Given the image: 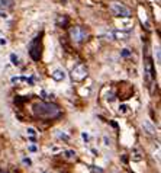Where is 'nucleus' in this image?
<instances>
[{
	"label": "nucleus",
	"instance_id": "nucleus-1",
	"mask_svg": "<svg viewBox=\"0 0 161 173\" xmlns=\"http://www.w3.org/2000/svg\"><path fill=\"white\" fill-rule=\"evenodd\" d=\"M32 111L35 117L44 119H52L61 115V109L51 102H36V103H33Z\"/></svg>",
	"mask_w": 161,
	"mask_h": 173
},
{
	"label": "nucleus",
	"instance_id": "nucleus-2",
	"mask_svg": "<svg viewBox=\"0 0 161 173\" xmlns=\"http://www.w3.org/2000/svg\"><path fill=\"white\" fill-rule=\"evenodd\" d=\"M110 10L115 16H120V18H129L131 16L129 7H126L123 3H119V1H112L110 3Z\"/></svg>",
	"mask_w": 161,
	"mask_h": 173
},
{
	"label": "nucleus",
	"instance_id": "nucleus-3",
	"mask_svg": "<svg viewBox=\"0 0 161 173\" xmlns=\"http://www.w3.org/2000/svg\"><path fill=\"white\" fill-rule=\"evenodd\" d=\"M70 36L75 42H83L87 38V31L84 28H81V26H73L70 29Z\"/></svg>",
	"mask_w": 161,
	"mask_h": 173
},
{
	"label": "nucleus",
	"instance_id": "nucleus-4",
	"mask_svg": "<svg viewBox=\"0 0 161 173\" xmlns=\"http://www.w3.org/2000/svg\"><path fill=\"white\" fill-rule=\"evenodd\" d=\"M87 76V68L84 64H77L73 68V77L75 80H83Z\"/></svg>",
	"mask_w": 161,
	"mask_h": 173
},
{
	"label": "nucleus",
	"instance_id": "nucleus-5",
	"mask_svg": "<svg viewBox=\"0 0 161 173\" xmlns=\"http://www.w3.org/2000/svg\"><path fill=\"white\" fill-rule=\"evenodd\" d=\"M144 73H145V76L148 80H152L154 79V68H152V63H151V60H145V63H144Z\"/></svg>",
	"mask_w": 161,
	"mask_h": 173
},
{
	"label": "nucleus",
	"instance_id": "nucleus-6",
	"mask_svg": "<svg viewBox=\"0 0 161 173\" xmlns=\"http://www.w3.org/2000/svg\"><path fill=\"white\" fill-rule=\"evenodd\" d=\"M107 36H110L109 39H128L129 33L125 31H113V32H109Z\"/></svg>",
	"mask_w": 161,
	"mask_h": 173
},
{
	"label": "nucleus",
	"instance_id": "nucleus-7",
	"mask_svg": "<svg viewBox=\"0 0 161 173\" xmlns=\"http://www.w3.org/2000/svg\"><path fill=\"white\" fill-rule=\"evenodd\" d=\"M51 77H52L55 82H63V80H65L67 74H65V71L63 68H55L52 73H51Z\"/></svg>",
	"mask_w": 161,
	"mask_h": 173
},
{
	"label": "nucleus",
	"instance_id": "nucleus-8",
	"mask_svg": "<svg viewBox=\"0 0 161 173\" xmlns=\"http://www.w3.org/2000/svg\"><path fill=\"white\" fill-rule=\"evenodd\" d=\"M132 25H134V22L131 21L129 18H125V19H120V21L116 22V26L120 28V29H129Z\"/></svg>",
	"mask_w": 161,
	"mask_h": 173
},
{
	"label": "nucleus",
	"instance_id": "nucleus-9",
	"mask_svg": "<svg viewBox=\"0 0 161 173\" xmlns=\"http://www.w3.org/2000/svg\"><path fill=\"white\" fill-rule=\"evenodd\" d=\"M131 157H132V160H135V162H141V160L144 159V154L141 151V148H132Z\"/></svg>",
	"mask_w": 161,
	"mask_h": 173
},
{
	"label": "nucleus",
	"instance_id": "nucleus-10",
	"mask_svg": "<svg viewBox=\"0 0 161 173\" xmlns=\"http://www.w3.org/2000/svg\"><path fill=\"white\" fill-rule=\"evenodd\" d=\"M63 157L67 159V160H70V162H73V160H75V157H77V153H75L74 150H64V151H63Z\"/></svg>",
	"mask_w": 161,
	"mask_h": 173
},
{
	"label": "nucleus",
	"instance_id": "nucleus-11",
	"mask_svg": "<svg viewBox=\"0 0 161 173\" xmlns=\"http://www.w3.org/2000/svg\"><path fill=\"white\" fill-rule=\"evenodd\" d=\"M142 128L147 131L148 134H151V135H152V134H155V127L151 124L150 121H144V124H142Z\"/></svg>",
	"mask_w": 161,
	"mask_h": 173
},
{
	"label": "nucleus",
	"instance_id": "nucleus-12",
	"mask_svg": "<svg viewBox=\"0 0 161 173\" xmlns=\"http://www.w3.org/2000/svg\"><path fill=\"white\" fill-rule=\"evenodd\" d=\"M118 111H119V114H120V115H128L129 112H131V108H129L128 103H120Z\"/></svg>",
	"mask_w": 161,
	"mask_h": 173
},
{
	"label": "nucleus",
	"instance_id": "nucleus-13",
	"mask_svg": "<svg viewBox=\"0 0 161 173\" xmlns=\"http://www.w3.org/2000/svg\"><path fill=\"white\" fill-rule=\"evenodd\" d=\"M12 85H19V83H26V76H13L10 79Z\"/></svg>",
	"mask_w": 161,
	"mask_h": 173
},
{
	"label": "nucleus",
	"instance_id": "nucleus-14",
	"mask_svg": "<svg viewBox=\"0 0 161 173\" xmlns=\"http://www.w3.org/2000/svg\"><path fill=\"white\" fill-rule=\"evenodd\" d=\"M41 96H42L44 99H49V100H51V99L55 97V95H54L52 92L49 93V92H47V90H41Z\"/></svg>",
	"mask_w": 161,
	"mask_h": 173
},
{
	"label": "nucleus",
	"instance_id": "nucleus-15",
	"mask_svg": "<svg viewBox=\"0 0 161 173\" xmlns=\"http://www.w3.org/2000/svg\"><path fill=\"white\" fill-rule=\"evenodd\" d=\"M10 63L13 65H19V64H21V63H19V57L15 54V53H12V54H10Z\"/></svg>",
	"mask_w": 161,
	"mask_h": 173
},
{
	"label": "nucleus",
	"instance_id": "nucleus-16",
	"mask_svg": "<svg viewBox=\"0 0 161 173\" xmlns=\"http://www.w3.org/2000/svg\"><path fill=\"white\" fill-rule=\"evenodd\" d=\"M58 138H61V140H64V141H68V140H70V135H68V134H65L64 131H63V132L60 131V132H58Z\"/></svg>",
	"mask_w": 161,
	"mask_h": 173
},
{
	"label": "nucleus",
	"instance_id": "nucleus-17",
	"mask_svg": "<svg viewBox=\"0 0 161 173\" xmlns=\"http://www.w3.org/2000/svg\"><path fill=\"white\" fill-rule=\"evenodd\" d=\"M0 18H1V19H7V18H9V13L4 10V9H0Z\"/></svg>",
	"mask_w": 161,
	"mask_h": 173
},
{
	"label": "nucleus",
	"instance_id": "nucleus-18",
	"mask_svg": "<svg viewBox=\"0 0 161 173\" xmlns=\"http://www.w3.org/2000/svg\"><path fill=\"white\" fill-rule=\"evenodd\" d=\"M26 132H28V135H31V137H35V134H36V130H35V128H32V127H29V128L26 130Z\"/></svg>",
	"mask_w": 161,
	"mask_h": 173
},
{
	"label": "nucleus",
	"instance_id": "nucleus-19",
	"mask_svg": "<svg viewBox=\"0 0 161 173\" xmlns=\"http://www.w3.org/2000/svg\"><path fill=\"white\" fill-rule=\"evenodd\" d=\"M154 54H155V57H157V63H160L161 55H160V48H158V47H155V51H154Z\"/></svg>",
	"mask_w": 161,
	"mask_h": 173
},
{
	"label": "nucleus",
	"instance_id": "nucleus-20",
	"mask_svg": "<svg viewBox=\"0 0 161 173\" xmlns=\"http://www.w3.org/2000/svg\"><path fill=\"white\" fill-rule=\"evenodd\" d=\"M120 55H122V57H129V55H131V51H129L128 48H123V50L120 51Z\"/></svg>",
	"mask_w": 161,
	"mask_h": 173
},
{
	"label": "nucleus",
	"instance_id": "nucleus-21",
	"mask_svg": "<svg viewBox=\"0 0 161 173\" xmlns=\"http://www.w3.org/2000/svg\"><path fill=\"white\" fill-rule=\"evenodd\" d=\"M23 164H28V166H32V160L31 159H28V157H23Z\"/></svg>",
	"mask_w": 161,
	"mask_h": 173
},
{
	"label": "nucleus",
	"instance_id": "nucleus-22",
	"mask_svg": "<svg viewBox=\"0 0 161 173\" xmlns=\"http://www.w3.org/2000/svg\"><path fill=\"white\" fill-rule=\"evenodd\" d=\"M0 45H1V47H6V45H7V39L1 36V38H0Z\"/></svg>",
	"mask_w": 161,
	"mask_h": 173
},
{
	"label": "nucleus",
	"instance_id": "nucleus-23",
	"mask_svg": "<svg viewBox=\"0 0 161 173\" xmlns=\"http://www.w3.org/2000/svg\"><path fill=\"white\" fill-rule=\"evenodd\" d=\"M81 137H83V140L84 141H89V138H90V135H89L87 132H81Z\"/></svg>",
	"mask_w": 161,
	"mask_h": 173
},
{
	"label": "nucleus",
	"instance_id": "nucleus-24",
	"mask_svg": "<svg viewBox=\"0 0 161 173\" xmlns=\"http://www.w3.org/2000/svg\"><path fill=\"white\" fill-rule=\"evenodd\" d=\"M28 150H29V151H32V153H35L36 150H38V148H36L35 146H29V147H28Z\"/></svg>",
	"mask_w": 161,
	"mask_h": 173
},
{
	"label": "nucleus",
	"instance_id": "nucleus-25",
	"mask_svg": "<svg viewBox=\"0 0 161 173\" xmlns=\"http://www.w3.org/2000/svg\"><path fill=\"white\" fill-rule=\"evenodd\" d=\"M109 144H110V143H109V141H107V138L105 137V146H109Z\"/></svg>",
	"mask_w": 161,
	"mask_h": 173
},
{
	"label": "nucleus",
	"instance_id": "nucleus-26",
	"mask_svg": "<svg viewBox=\"0 0 161 173\" xmlns=\"http://www.w3.org/2000/svg\"><path fill=\"white\" fill-rule=\"evenodd\" d=\"M0 173H7V172H0Z\"/></svg>",
	"mask_w": 161,
	"mask_h": 173
},
{
	"label": "nucleus",
	"instance_id": "nucleus-27",
	"mask_svg": "<svg viewBox=\"0 0 161 173\" xmlns=\"http://www.w3.org/2000/svg\"><path fill=\"white\" fill-rule=\"evenodd\" d=\"M44 173H45V172H44Z\"/></svg>",
	"mask_w": 161,
	"mask_h": 173
}]
</instances>
